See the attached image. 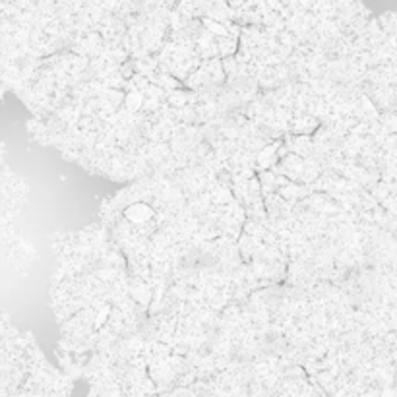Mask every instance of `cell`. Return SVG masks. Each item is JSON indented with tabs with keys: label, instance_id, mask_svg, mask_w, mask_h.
<instances>
[{
	"label": "cell",
	"instance_id": "1",
	"mask_svg": "<svg viewBox=\"0 0 397 397\" xmlns=\"http://www.w3.org/2000/svg\"><path fill=\"white\" fill-rule=\"evenodd\" d=\"M126 215L130 217V219L134 221H143V219H148L151 215V212L145 207V205H141V203H138V205H132L128 212H126Z\"/></svg>",
	"mask_w": 397,
	"mask_h": 397
}]
</instances>
